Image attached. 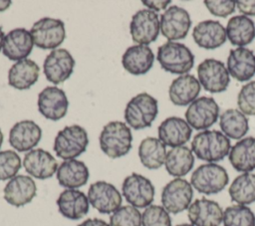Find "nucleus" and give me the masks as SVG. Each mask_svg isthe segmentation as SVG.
Listing matches in <instances>:
<instances>
[{
  "mask_svg": "<svg viewBox=\"0 0 255 226\" xmlns=\"http://www.w3.org/2000/svg\"><path fill=\"white\" fill-rule=\"evenodd\" d=\"M229 138L219 130H203L194 135L191 141L192 152L201 160L216 162L229 154Z\"/></svg>",
  "mask_w": 255,
  "mask_h": 226,
  "instance_id": "nucleus-1",
  "label": "nucleus"
},
{
  "mask_svg": "<svg viewBox=\"0 0 255 226\" xmlns=\"http://www.w3.org/2000/svg\"><path fill=\"white\" fill-rule=\"evenodd\" d=\"M102 151L110 158H119L128 154L131 148L132 134L127 123L119 120L108 122L99 137Z\"/></svg>",
  "mask_w": 255,
  "mask_h": 226,
  "instance_id": "nucleus-2",
  "label": "nucleus"
},
{
  "mask_svg": "<svg viewBox=\"0 0 255 226\" xmlns=\"http://www.w3.org/2000/svg\"><path fill=\"white\" fill-rule=\"evenodd\" d=\"M156 59L164 71L177 75H185L194 65V55L190 49L172 41L158 47Z\"/></svg>",
  "mask_w": 255,
  "mask_h": 226,
  "instance_id": "nucleus-3",
  "label": "nucleus"
},
{
  "mask_svg": "<svg viewBox=\"0 0 255 226\" xmlns=\"http://www.w3.org/2000/svg\"><path fill=\"white\" fill-rule=\"evenodd\" d=\"M158 113L155 98L147 93H139L127 104L125 120L131 128L138 130L149 127Z\"/></svg>",
  "mask_w": 255,
  "mask_h": 226,
  "instance_id": "nucleus-4",
  "label": "nucleus"
},
{
  "mask_svg": "<svg viewBox=\"0 0 255 226\" xmlns=\"http://www.w3.org/2000/svg\"><path fill=\"white\" fill-rule=\"evenodd\" d=\"M89 137L86 129L79 124L65 126L58 132L53 149L56 155L64 160L75 159L86 151Z\"/></svg>",
  "mask_w": 255,
  "mask_h": 226,
  "instance_id": "nucleus-5",
  "label": "nucleus"
},
{
  "mask_svg": "<svg viewBox=\"0 0 255 226\" xmlns=\"http://www.w3.org/2000/svg\"><path fill=\"white\" fill-rule=\"evenodd\" d=\"M228 181L229 176L226 169L213 162L199 165L190 177L192 187L206 195L219 193L225 188Z\"/></svg>",
  "mask_w": 255,
  "mask_h": 226,
  "instance_id": "nucleus-6",
  "label": "nucleus"
},
{
  "mask_svg": "<svg viewBox=\"0 0 255 226\" xmlns=\"http://www.w3.org/2000/svg\"><path fill=\"white\" fill-rule=\"evenodd\" d=\"M30 34L38 48L55 49L65 40V24L60 19L44 17L33 24Z\"/></svg>",
  "mask_w": 255,
  "mask_h": 226,
  "instance_id": "nucleus-7",
  "label": "nucleus"
},
{
  "mask_svg": "<svg viewBox=\"0 0 255 226\" xmlns=\"http://www.w3.org/2000/svg\"><path fill=\"white\" fill-rule=\"evenodd\" d=\"M193 197L192 185L183 178L177 177L170 180L161 191L162 207L172 214L180 213L191 204Z\"/></svg>",
  "mask_w": 255,
  "mask_h": 226,
  "instance_id": "nucleus-8",
  "label": "nucleus"
},
{
  "mask_svg": "<svg viewBox=\"0 0 255 226\" xmlns=\"http://www.w3.org/2000/svg\"><path fill=\"white\" fill-rule=\"evenodd\" d=\"M122 192L131 206L135 208H146L154 199L155 189L151 181L138 173L127 176L122 185Z\"/></svg>",
  "mask_w": 255,
  "mask_h": 226,
  "instance_id": "nucleus-9",
  "label": "nucleus"
},
{
  "mask_svg": "<svg viewBox=\"0 0 255 226\" xmlns=\"http://www.w3.org/2000/svg\"><path fill=\"white\" fill-rule=\"evenodd\" d=\"M160 23L156 12L141 9L133 14L129 23V33L134 43L148 45L154 42L159 34Z\"/></svg>",
  "mask_w": 255,
  "mask_h": 226,
  "instance_id": "nucleus-10",
  "label": "nucleus"
},
{
  "mask_svg": "<svg viewBox=\"0 0 255 226\" xmlns=\"http://www.w3.org/2000/svg\"><path fill=\"white\" fill-rule=\"evenodd\" d=\"M198 81L209 93H222L227 90L230 77L225 65L216 59H205L197 67Z\"/></svg>",
  "mask_w": 255,
  "mask_h": 226,
  "instance_id": "nucleus-11",
  "label": "nucleus"
},
{
  "mask_svg": "<svg viewBox=\"0 0 255 226\" xmlns=\"http://www.w3.org/2000/svg\"><path fill=\"white\" fill-rule=\"evenodd\" d=\"M219 107L213 98L200 97L193 101L185 112L187 123L194 129H206L217 121Z\"/></svg>",
  "mask_w": 255,
  "mask_h": 226,
  "instance_id": "nucleus-12",
  "label": "nucleus"
},
{
  "mask_svg": "<svg viewBox=\"0 0 255 226\" xmlns=\"http://www.w3.org/2000/svg\"><path fill=\"white\" fill-rule=\"evenodd\" d=\"M159 23L163 37L172 42L185 38L191 27L189 13L176 5L169 6L161 14Z\"/></svg>",
  "mask_w": 255,
  "mask_h": 226,
  "instance_id": "nucleus-13",
  "label": "nucleus"
},
{
  "mask_svg": "<svg viewBox=\"0 0 255 226\" xmlns=\"http://www.w3.org/2000/svg\"><path fill=\"white\" fill-rule=\"evenodd\" d=\"M75 60L71 53L64 49H55L46 57L43 72L46 79L54 85L64 83L73 74Z\"/></svg>",
  "mask_w": 255,
  "mask_h": 226,
  "instance_id": "nucleus-14",
  "label": "nucleus"
},
{
  "mask_svg": "<svg viewBox=\"0 0 255 226\" xmlns=\"http://www.w3.org/2000/svg\"><path fill=\"white\" fill-rule=\"evenodd\" d=\"M90 204L102 214L114 213L121 207L123 198L115 185L104 180L91 184L88 190Z\"/></svg>",
  "mask_w": 255,
  "mask_h": 226,
  "instance_id": "nucleus-15",
  "label": "nucleus"
},
{
  "mask_svg": "<svg viewBox=\"0 0 255 226\" xmlns=\"http://www.w3.org/2000/svg\"><path fill=\"white\" fill-rule=\"evenodd\" d=\"M37 105L43 116L56 121L66 115L69 101L62 89L56 86H49L39 93Z\"/></svg>",
  "mask_w": 255,
  "mask_h": 226,
  "instance_id": "nucleus-16",
  "label": "nucleus"
},
{
  "mask_svg": "<svg viewBox=\"0 0 255 226\" xmlns=\"http://www.w3.org/2000/svg\"><path fill=\"white\" fill-rule=\"evenodd\" d=\"M187 216L194 226H219L223 220V210L217 202L200 198L190 204Z\"/></svg>",
  "mask_w": 255,
  "mask_h": 226,
  "instance_id": "nucleus-17",
  "label": "nucleus"
},
{
  "mask_svg": "<svg viewBox=\"0 0 255 226\" xmlns=\"http://www.w3.org/2000/svg\"><path fill=\"white\" fill-rule=\"evenodd\" d=\"M42 137L41 127L33 120L24 119L16 122L9 132V143L17 151H30Z\"/></svg>",
  "mask_w": 255,
  "mask_h": 226,
  "instance_id": "nucleus-18",
  "label": "nucleus"
},
{
  "mask_svg": "<svg viewBox=\"0 0 255 226\" xmlns=\"http://www.w3.org/2000/svg\"><path fill=\"white\" fill-rule=\"evenodd\" d=\"M4 199L15 207H21L30 203L37 193V186L32 177L28 175H16L11 178L3 190Z\"/></svg>",
  "mask_w": 255,
  "mask_h": 226,
  "instance_id": "nucleus-19",
  "label": "nucleus"
},
{
  "mask_svg": "<svg viewBox=\"0 0 255 226\" xmlns=\"http://www.w3.org/2000/svg\"><path fill=\"white\" fill-rule=\"evenodd\" d=\"M25 170L37 179H48L52 177L58 169L56 158L43 148H36L28 151L23 159Z\"/></svg>",
  "mask_w": 255,
  "mask_h": 226,
  "instance_id": "nucleus-20",
  "label": "nucleus"
},
{
  "mask_svg": "<svg viewBox=\"0 0 255 226\" xmlns=\"http://www.w3.org/2000/svg\"><path fill=\"white\" fill-rule=\"evenodd\" d=\"M158 139L166 146L177 147L186 143L192 133V127L178 116L165 118L158 126Z\"/></svg>",
  "mask_w": 255,
  "mask_h": 226,
  "instance_id": "nucleus-21",
  "label": "nucleus"
},
{
  "mask_svg": "<svg viewBox=\"0 0 255 226\" xmlns=\"http://www.w3.org/2000/svg\"><path fill=\"white\" fill-rule=\"evenodd\" d=\"M34 46L30 31L25 28H16L5 35L2 52L11 61L26 59L32 52Z\"/></svg>",
  "mask_w": 255,
  "mask_h": 226,
  "instance_id": "nucleus-22",
  "label": "nucleus"
},
{
  "mask_svg": "<svg viewBox=\"0 0 255 226\" xmlns=\"http://www.w3.org/2000/svg\"><path fill=\"white\" fill-rule=\"evenodd\" d=\"M192 37L199 47L207 50L222 46L227 39L226 29L215 20H204L196 24L192 30Z\"/></svg>",
  "mask_w": 255,
  "mask_h": 226,
  "instance_id": "nucleus-23",
  "label": "nucleus"
},
{
  "mask_svg": "<svg viewBox=\"0 0 255 226\" xmlns=\"http://www.w3.org/2000/svg\"><path fill=\"white\" fill-rule=\"evenodd\" d=\"M59 212L68 219L79 220L89 212L88 196L78 189H65L60 193L57 201Z\"/></svg>",
  "mask_w": 255,
  "mask_h": 226,
  "instance_id": "nucleus-24",
  "label": "nucleus"
},
{
  "mask_svg": "<svg viewBox=\"0 0 255 226\" xmlns=\"http://www.w3.org/2000/svg\"><path fill=\"white\" fill-rule=\"evenodd\" d=\"M227 71L232 78L239 82H246L255 75V55L253 51L238 47L229 52Z\"/></svg>",
  "mask_w": 255,
  "mask_h": 226,
  "instance_id": "nucleus-25",
  "label": "nucleus"
},
{
  "mask_svg": "<svg viewBox=\"0 0 255 226\" xmlns=\"http://www.w3.org/2000/svg\"><path fill=\"white\" fill-rule=\"evenodd\" d=\"M154 54L146 45L128 47L122 57V65L126 71L134 76L146 74L153 66Z\"/></svg>",
  "mask_w": 255,
  "mask_h": 226,
  "instance_id": "nucleus-26",
  "label": "nucleus"
},
{
  "mask_svg": "<svg viewBox=\"0 0 255 226\" xmlns=\"http://www.w3.org/2000/svg\"><path fill=\"white\" fill-rule=\"evenodd\" d=\"M201 85L199 81L189 74L180 75L174 79L168 89V96L175 106L184 107L195 101L200 93Z\"/></svg>",
  "mask_w": 255,
  "mask_h": 226,
  "instance_id": "nucleus-27",
  "label": "nucleus"
},
{
  "mask_svg": "<svg viewBox=\"0 0 255 226\" xmlns=\"http://www.w3.org/2000/svg\"><path fill=\"white\" fill-rule=\"evenodd\" d=\"M56 174L59 184L67 189H77L84 186L90 176L87 165L77 159L64 160L58 166Z\"/></svg>",
  "mask_w": 255,
  "mask_h": 226,
  "instance_id": "nucleus-28",
  "label": "nucleus"
},
{
  "mask_svg": "<svg viewBox=\"0 0 255 226\" xmlns=\"http://www.w3.org/2000/svg\"><path fill=\"white\" fill-rule=\"evenodd\" d=\"M233 168L241 172H250L255 169V137L248 136L239 139L228 154Z\"/></svg>",
  "mask_w": 255,
  "mask_h": 226,
  "instance_id": "nucleus-29",
  "label": "nucleus"
},
{
  "mask_svg": "<svg viewBox=\"0 0 255 226\" xmlns=\"http://www.w3.org/2000/svg\"><path fill=\"white\" fill-rule=\"evenodd\" d=\"M39 66L30 59L16 62L8 72V83L17 90H28L39 78Z\"/></svg>",
  "mask_w": 255,
  "mask_h": 226,
  "instance_id": "nucleus-30",
  "label": "nucleus"
},
{
  "mask_svg": "<svg viewBox=\"0 0 255 226\" xmlns=\"http://www.w3.org/2000/svg\"><path fill=\"white\" fill-rule=\"evenodd\" d=\"M225 29L227 39L234 46L243 47L255 39V24L247 16L237 15L230 18Z\"/></svg>",
  "mask_w": 255,
  "mask_h": 226,
  "instance_id": "nucleus-31",
  "label": "nucleus"
},
{
  "mask_svg": "<svg viewBox=\"0 0 255 226\" xmlns=\"http://www.w3.org/2000/svg\"><path fill=\"white\" fill-rule=\"evenodd\" d=\"M194 155L192 150L185 146L172 147L167 151L164 165L169 175L181 177L186 175L193 167Z\"/></svg>",
  "mask_w": 255,
  "mask_h": 226,
  "instance_id": "nucleus-32",
  "label": "nucleus"
},
{
  "mask_svg": "<svg viewBox=\"0 0 255 226\" xmlns=\"http://www.w3.org/2000/svg\"><path fill=\"white\" fill-rule=\"evenodd\" d=\"M165 145L156 137H145L138 146L141 164L148 169H157L164 164L166 157Z\"/></svg>",
  "mask_w": 255,
  "mask_h": 226,
  "instance_id": "nucleus-33",
  "label": "nucleus"
},
{
  "mask_svg": "<svg viewBox=\"0 0 255 226\" xmlns=\"http://www.w3.org/2000/svg\"><path fill=\"white\" fill-rule=\"evenodd\" d=\"M219 125L222 132L232 139H241L249 129L247 116L236 109L224 111L220 115Z\"/></svg>",
  "mask_w": 255,
  "mask_h": 226,
  "instance_id": "nucleus-34",
  "label": "nucleus"
},
{
  "mask_svg": "<svg viewBox=\"0 0 255 226\" xmlns=\"http://www.w3.org/2000/svg\"><path fill=\"white\" fill-rule=\"evenodd\" d=\"M230 198L239 205H248L255 202V174L245 172L232 181L228 189Z\"/></svg>",
  "mask_w": 255,
  "mask_h": 226,
  "instance_id": "nucleus-35",
  "label": "nucleus"
},
{
  "mask_svg": "<svg viewBox=\"0 0 255 226\" xmlns=\"http://www.w3.org/2000/svg\"><path fill=\"white\" fill-rule=\"evenodd\" d=\"M224 226H255V214L246 205H231L223 211Z\"/></svg>",
  "mask_w": 255,
  "mask_h": 226,
  "instance_id": "nucleus-36",
  "label": "nucleus"
},
{
  "mask_svg": "<svg viewBox=\"0 0 255 226\" xmlns=\"http://www.w3.org/2000/svg\"><path fill=\"white\" fill-rule=\"evenodd\" d=\"M110 226H142L141 213L131 205L121 206L111 215Z\"/></svg>",
  "mask_w": 255,
  "mask_h": 226,
  "instance_id": "nucleus-37",
  "label": "nucleus"
},
{
  "mask_svg": "<svg viewBox=\"0 0 255 226\" xmlns=\"http://www.w3.org/2000/svg\"><path fill=\"white\" fill-rule=\"evenodd\" d=\"M22 166L20 156L14 150L0 151V180H8L17 175Z\"/></svg>",
  "mask_w": 255,
  "mask_h": 226,
  "instance_id": "nucleus-38",
  "label": "nucleus"
},
{
  "mask_svg": "<svg viewBox=\"0 0 255 226\" xmlns=\"http://www.w3.org/2000/svg\"><path fill=\"white\" fill-rule=\"evenodd\" d=\"M142 226H171L169 213L159 205L147 206L141 214Z\"/></svg>",
  "mask_w": 255,
  "mask_h": 226,
  "instance_id": "nucleus-39",
  "label": "nucleus"
},
{
  "mask_svg": "<svg viewBox=\"0 0 255 226\" xmlns=\"http://www.w3.org/2000/svg\"><path fill=\"white\" fill-rule=\"evenodd\" d=\"M237 105L241 113L255 115V81L244 85L237 97Z\"/></svg>",
  "mask_w": 255,
  "mask_h": 226,
  "instance_id": "nucleus-40",
  "label": "nucleus"
},
{
  "mask_svg": "<svg viewBox=\"0 0 255 226\" xmlns=\"http://www.w3.org/2000/svg\"><path fill=\"white\" fill-rule=\"evenodd\" d=\"M204 4L208 11L218 17H227L235 11L236 2L230 0H221V1H212V0H205Z\"/></svg>",
  "mask_w": 255,
  "mask_h": 226,
  "instance_id": "nucleus-41",
  "label": "nucleus"
},
{
  "mask_svg": "<svg viewBox=\"0 0 255 226\" xmlns=\"http://www.w3.org/2000/svg\"><path fill=\"white\" fill-rule=\"evenodd\" d=\"M236 7L244 16H255V0L236 1Z\"/></svg>",
  "mask_w": 255,
  "mask_h": 226,
  "instance_id": "nucleus-42",
  "label": "nucleus"
},
{
  "mask_svg": "<svg viewBox=\"0 0 255 226\" xmlns=\"http://www.w3.org/2000/svg\"><path fill=\"white\" fill-rule=\"evenodd\" d=\"M170 0H165V1H153V0H143L142 1V4H144L147 8H149V10L151 11H154V12H157V11H160V10H163L167 7L168 4H170Z\"/></svg>",
  "mask_w": 255,
  "mask_h": 226,
  "instance_id": "nucleus-43",
  "label": "nucleus"
},
{
  "mask_svg": "<svg viewBox=\"0 0 255 226\" xmlns=\"http://www.w3.org/2000/svg\"><path fill=\"white\" fill-rule=\"evenodd\" d=\"M78 226H110L105 220L99 218H89L84 220Z\"/></svg>",
  "mask_w": 255,
  "mask_h": 226,
  "instance_id": "nucleus-44",
  "label": "nucleus"
},
{
  "mask_svg": "<svg viewBox=\"0 0 255 226\" xmlns=\"http://www.w3.org/2000/svg\"><path fill=\"white\" fill-rule=\"evenodd\" d=\"M11 4H12V1L10 0H0V12L7 10Z\"/></svg>",
  "mask_w": 255,
  "mask_h": 226,
  "instance_id": "nucleus-45",
  "label": "nucleus"
},
{
  "mask_svg": "<svg viewBox=\"0 0 255 226\" xmlns=\"http://www.w3.org/2000/svg\"><path fill=\"white\" fill-rule=\"evenodd\" d=\"M4 38H5V35H4V32L2 31V28L0 26V51L3 47V42H4Z\"/></svg>",
  "mask_w": 255,
  "mask_h": 226,
  "instance_id": "nucleus-46",
  "label": "nucleus"
},
{
  "mask_svg": "<svg viewBox=\"0 0 255 226\" xmlns=\"http://www.w3.org/2000/svg\"><path fill=\"white\" fill-rule=\"evenodd\" d=\"M3 139H4V136H3V133H2V131L0 129V148H1V145L3 143Z\"/></svg>",
  "mask_w": 255,
  "mask_h": 226,
  "instance_id": "nucleus-47",
  "label": "nucleus"
},
{
  "mask_svg": "<svg viewBox=\"0 0 255 226\" xmlns=\"http://www.w3.org/2000/svg\"><path fill=\"white\" fill-rule=\"evenodd\" d=\"M176 226H194V225L188 224V223H183V224H179V225H176Z\"/></svg>",
  "mask_w": 255,
  "mask_h": 226,
  "instance_id": "nucleus-48",
  "label": "nucleus"
}]
</instances>
